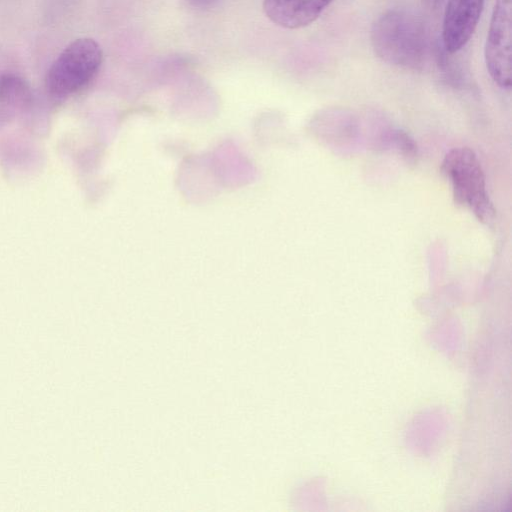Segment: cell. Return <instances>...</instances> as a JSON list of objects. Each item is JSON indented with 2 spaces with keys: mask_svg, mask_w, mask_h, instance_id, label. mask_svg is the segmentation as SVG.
<instances>
[{
  "mask_svg": "<svg viewBox=\"0 0 512 512\" xmlns=\"http://www.w3.org/2000/svg\"><path fill=\"white\" fill-rule=\"evenodd\" d=\"M371 44L384 62L404 69L420 70L429 54V38L423 22L403 10H389L372 25Z\"/></svg>",
  "mask_w": 512,
  "mask_h": 512,
  "instance_id": "cell-1",
  "label": "cell"
},
{
  "mask_svg": "<svg viewBox=\"0 0 512 512\" xmlns=\"http://www.w3.org/2000/svg\"><path fill=\"white\" fill-rule=\"evenodd\" d=\"M443 175L451 182L455 202L469 209L479 221L489 224L495 218V208L486 190L481 164L467 147L450 150L441 164Z\"/></svg>",
  "mask_w": 512,
  "mask_h": 512,
  "instance_id": "cell-2",
  "label": "cell"
},
{
  "mask_svg": "<svg viewBox=\"0 0 512 512\" xmlns=\"http://www.w3.org/2000/svg\"><path fill=\"white\" fill-rule=\"evenodd\" d=\"M102 59V49L95 40L80 38L71 42L48 70L47 91L57 98L76 93L95 77Z\"/></svg>",
  "mask_w": 512,
  "mask_h": 512,
  "instance_id": "cell-3",
  "label": "cell"
},
{
  "mask_svg": "<svg viewBox=\"0 0 512 512\" xmlns=\"http://www.w3.org/2000/svg\"><path fill=\"white\" fill-rule=\"evenodd\" d=\"M485 63L501 88L512 83V0H496L485 43Z\"/></svg>",
  "mask_w": 512,
  "mask_h": 512,
  "instance_id": "cell-4",
  "label": "cell"
},
{
  "mask_svg": "<svg viewBox=\"0 0 512 512\" xmlns=\"http://www.w3.org/2000/svg\"><path fill=\"white\" fill-rule=\"evenodd\" d=\"M484 0H448L442 28L447 52L459 51L471 38L479 22Z\"/></svg>",
  "mask_w": 512,
  "mask_h": 512,
  "instance_id": "cell-5",
  "label": "cell"
},
{
  "mask_svg": "<svg viewBox=\"0 0 512 512\" xmlns=\"http://www.w3.org/2000/svg\"><path fill=\"white\" fill-rule=\"evenodd\" d=\"M334 0H263L266 16L276 25L298 29L314 22Z\"/></svg>",
  "mask_w": 512,
  "mask_h": 512,
  "instance_id": "cell-6",
  "label": "cell"
},
{
  "mask_svg": "<svg viewBox=\"0 0 512 512\" xmlns=\"http://www.w3.org/2000/svg\"><path fill=\"white\" fill-rule=\"evenodd\" d=\"M30 100L31 92L24 79L12 73L0 75V103L24 107Z\"/></svg>",
  "mask_w": 512,
  "mask_h": 512,
  "instance_id": "cell-7",
  "label": "cell"
},
{
  "mask_svg": "<svg viewBox=\"0 0 512 512\" xmlns=\"http://www.w3.org/2000/svg\"><path fill=\"white\" fill-rule=\"evenodd\" d=\"M394 140L399 150L409 160H414L417 154V148L414 141L403 131H397Z\"/></svg>",
  "mask_w": 512,
  "mask_h": 512,
  "instance_id": "cell-8",
  "label": "cell"
},
{
  "mask_svg": "<svg viewBox=\"0 0 512 512\" xmlns=\"http://www.w3.org/2000/svg\"><path fill=\"white\" fill-rule=\"evenodd\" d=\"M188 1L190 4H192L193 6H196V7H207V6L214 4L218 0H188Z\"/></svg>",
  "mask_w": 512,
  "mask_h": 512,
  "instance_id": "cell-9",
  "label": "cell"
},
{
  "mask_svg": "<svg viewBox=\"0 0 512 512\" xmlns=\"http://www.w3.org/2000/svg\"><path fill=\"white\" fill-rule=\"evenodd\" d=\"M430 1H431V3H433V4H437V3L439 2V0H430Z\"/></svg>",
  "mask_w": 512,
  "mask_h": 512,
  "instance_id": "cell-10",
  "label": "cell"
}]
</instances>
